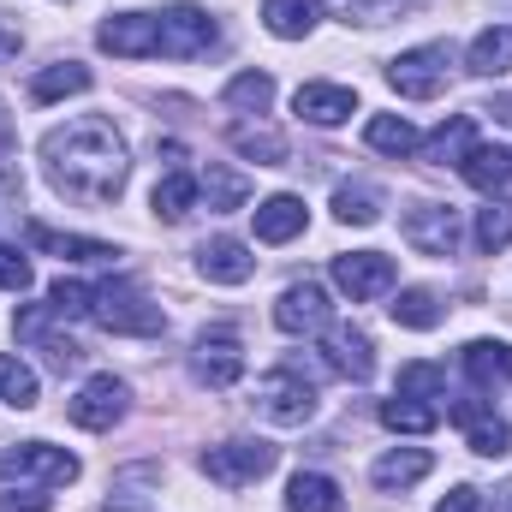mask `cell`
I'll return each instance as SVG.
<instances>
[{
    "label": "cell",
    "mask_w": 512,
    "mask_h": 512,
    "mask_svg": "<svg viewBox=\"0 0 512 512\" xmlns=\"http://www.w3.org/2000/svg\"><path fill=\"white\" fill-rule=\"evenodd\" d=\"M42 161H48V179L60 197L72 203H90V209H108L120 203L131 173L126 137L108 126V120H72V126H54L42 137Z\"/></svg>",
    "instance_id": "obj_1"
},
{
    "label": "cell",
    "mask_w": 512,
    "mask_h": 512,
    "mask_svg": "<svg viewBox=\"0 0 512 512\" xmlns=\"http://www.w3.org/2000/svg\"><path fill=\"white\" fill-rule=\"evenodd\" d=\"M90 316L108 334H161L167 328L161 304H149V292L137 280H102V286H90Z\"/></svg>",
    "instance_id": "obj_2"
},
{
    "label": "cell",
    "mask_w": 512,
    "mask_h": 512,
    "mask_svg": "<svg viewBox=\"0 0 512 512\" xmlns=\"http://www.w3.org/2000/svg\"><path fill=\"white\" fill-rule=\"evenodd\" d=\"M453 78V48L447 42H423V48H405L393 66H387V84L405 96V102H435Z\"/></svg>",
    "instance_id": "obj_3"
},
{
    "label": "cell",
    "mask_w": 512,
    "mask_h": 512,
    "mask_svg": "<svg viewBox=\"0 0 512 512\" xmlns=\"http://www.w3.org/2000/svg\"><path fill=\"white\" fill-rule=\"evenodd\" d=\"M215 36H221L215 18L203 6H191V0L155 12V54H167V60H197V54L215 48Z\"/></svg>",
    "instance_id": "obj_4"
},
{
    "label": "cell",
    "mask_w": 512,
    "mask_h": 512,
    "mask_svg": "<svg viewBox=\"0 0 512 512\" xmlns=\"http://www.w3.org/2000/svg\"><path fill=\"white\" fill-rule=\"evenodd\" d=\"M256 405H262V417H268V423L298 429V423H310V417H316V387L304 382V370H298V364H286V370L262 376Z\"/></svg>",
    "instance_id": "obj_5"
},
{
    "label": "cell",
    "mask_w": 512,
    "mask_h": 512,
    "mask_svg": "<svg viewBox=\"0 0 512 512\" xmlns=\"http://www.w3.org/2000/svg\"><path fill=\"white\" fill-rule=\"evenodd\" d=\"M274 471V447L268 441H221L203 453V477L221 489H251L256 477Z\"/></svg>",
    "instance_id": "obj_6"
},
{
    "label": "cell",
    "mask_w": 512,
    "mask_h": 512,
    "mask_svg": "<svg viewBox=\"0 0 512 512\" xmlns=\"http://www.w3.org/2000/svg\"><path fill=\"white\" fill-rule=\"evenodd\" d=\"M0 477H18V483H72L78 477V459L66 447H48V441H18L0 453Z\"/></svg>",
    "instance_id": "obj_7"
},
{
    "label": "cell",
    "mask_w": 512,
    "mask_h": 512,
    "mask_svg": "<svg viewBox=\"0 0 512 512\" xmlns=\"http://www.w3.org/2000/svg\"><path fill=\"white\" fill-rule=\"evenodd\" d=\"M447 417L465 429V447H471V453H483V459H507L512 453V423L489 405V399H453Z\"/></svg>",
    "instance_id": "obj_8"
},
{
    "label": "cell",
    "mask_w": 512,
    "mask_h": 512,
    "mask_svg": "<svg viewBox=\"0 0 512 512\" xmlns=\"http://www.w3.org/2000/svg\"><path fill=\"white\" fill-rule=\"evenodd\" d=\"M328 322H334V304H328V292H322L316 280H292V286L274 298V328H280V334H292V340L322 334Z\"/></svg>",
    "instance_id": "obj_9"
},
{
    "label": "cell",
    "mask_w": 512,
    "mask_h": 512,
    "mask_svg": "<svg viewBox=\"0 0 512 512\" xmlns=\"http://www.w3.org/2000/svg\"><path fill=\"white\" fill-rule=\"evenodd\" d=\"M399 233H405V245L423 256H453L459 251V215L447 209V203H411L405 215H399Z\"/></svg>",
    "instance_id": "obj_10"
},
{
    "label": "cell",
    "mask_w": 512,
    "mask_h": 512,
    "mask_svg": "<svg viewBox=\"0 0 512 512\" xmlns=\"http://www.w3.org/2000/svg\"><path fill=\"white\" fill-rule=\"evenodd\" d=\"M393 280H399V268H393V256H382V251H346V256H334V286H340L352 304H370V298L393 292Z\"/></svg>",
    "instance_id": "obj_11"
},
{
    "label": "cell",
    "mask_w": 512,
    "mask_h": 512,
    "mask_svg": "<svg viewBox=\"0 0 512 512\" xmlns=\"http://www.w3.org/2000/svg\"><path fill=\"white\" fill-rule=\"evenodd\" d=\"M126 399H131V387L120 382V376H90V382L78 387V399L66 405V417L78 423V429H114L120 417H126Z\"/></svg>",
    "instance_id": "obj_12"
},
{
    "label": "cell",
    "mask_w": 512,
    "mask_h": 512,
    "mask_svg": "<svg viewBox=\"0 0 512 512\" xmlns=\"http://www.w3.org/2000/svg\"><path fill=\"white\" fill-rule=\"evenodd\" d=\"M322 358H328V370L346 376V382H370V376H376V346H370V334L352 328V322H328V328H322Z\"/></svg>",
    "instance_id": "obj_13"
},
{
    "label": "cell",
    "mask_w": 512,
    "mask_h": 512,
    "mask_svg": "<svg viewBox=\"0 0 512 512\" xmlns=\"http://www.w3.org/2000/svg\"><path fill=\"white\" fill-rule=\"evenodd\" d=\"M191 370H197V382H209V387H233L245 376V346H239V334H233V328H209V334L197 340V352H191Z\"/></svg>",
    "instance_id": "obj_14"
},
{
    "label": "cell",
    "mask_w": 512,
    "mask_h": 512,
    "mask_svg": "<svg viewBox=\"0 0 512 512\" xmlns=\"http://www.w3.org/2000/svg\"><path fill=\"white\" fill-rule=\"evenodd\" d=\"M96 48H108L114 60H149V54H155V18H143V12H114V18H102Z\"/></svg>",
    "instance_id": "obj_15"
},
{
    "label": "cell",
    "mask_w": 512,
    "mask_h": 512,
    "mask_svg": "<svg viewBox=\"0 0 512 512\" xmlns=\"http://www.w3.org/2000/svg\"><path fill=\"white\" fill-rule=\"evenodd\" d=\"M292 108H298V120H310V126H346V120L358 114V90H346V84H298Z\"/></svg>",
    "instance_id": "obj_16"
},
{
    "label": "cell",
    "mask_w": 512,
    "mask_h": 512,
    "mask_svg": "<svg viewBox=\"0 0 512 512\" xmlns=\"http://www.w3.org/2000/svg\"><path fill=\"white\" fill-rule=\"evenodd\" d=\"M197 268H203V280H215V286H245L256 274V256L245 239H209L203 251H197Z\"/></svg>",
    "instance_id": "obj_17"
},
{
    "label": "cell",
    "mask_w": 512,
    "mask_h": 512,
    "mask_svg": "<svg viewBox=\"0 0 512 512\" xmlns=\"http://www.w3.org/2000/svg\"><path fill=\"white\" fill-rule=\"evenodd\" d=\"M251 215H256V239H262V245H286V239H298L304 221H310L304 197H292V191H274L268 203H256Z\"/></svg>",
    "instance_id": "obj_18"
},
{
    "label": "cell",
    "mask_w": 512,
    "mask_h": 512,
    "mask_svg": "<svg viewBox=\"0 0 512 512\" xmlns=\"http://www.w3.org/2000/svg\"><path fill=\"white\" fill-rule=\"evenodd\" d=\"M435 471V459L423 453V447H393V453H382L376 465H370V477H376V489H411V483H423Z\"/></svg>",
    "instance_id": "obj_19"
},
{
    "label": "cell",
    "mask_w": 512,
    "mask_h": 512,
    "mask_svg": "<svg viewBox=\"0 0 512 512\" xmlns=\"http://www.w3.org/2000/svg\"><path fill=\"white\" fill-rule=\"evenodd\" d=\"M262 24L280 42H304L322 24V0H262Z\"/></svg>",
    "instance_id": "obj_20"
},
{
    "label": "cell",
    "mask_w": 512,
    "mask_h": 512,
    "mask_svg": "<svg viewBox=\"0 0 512 512\" xmlns=\"http://www.w3.org/2000/svg\"><path fill=\"white\" fill-rule=\"evenodd\" d=\"M30 245L48 251V256H60V262H114V245L78 239V233H54V227H42V221H30Z\"/></svg>",
    "instance_id": "obj_21"
},
{
    "label": "cell",
    "mask_w": 512,
    "mask_h": 512,
    "mask_svg": "<svg viewBox=\"0 0 512 512\" xmlns=\"http://www.w3.org/2000/svg\"><path fill=\"white\" fill-rule=\"evenodd\" d=\"M459 173H465V185H471V191H489V197H495V191L512 179V149L471 143V149H465V161H459Z\"/></svg>",
    "instance_id": "obj_22"
},
{
    "label": "cell",
    "mask_w": 512,
    "mask_h": 512,
    "mask_svg": "<svg viewBox=\"0 0 512 512\" xmlns=\"http://www.w3.org/2000/svg\"><path fill=\"white\" fill-rule=\"evenodd\" d=\"M459 364H465V376L477 387L512 382V346H501V340H471V346L459 352Z\"/></svg>",
    "instance_id": "obj_23"
},
{
    "label": "cell",
    "mask_w": 512,
    "mask_h": 512,
    "mask_svg": "<svg viewBox=\"0 0 512 512\" xmlns=\"http://www.w3.org/2000/svg\"><path fill=\"white\" fill-rule=\"evenodd\" d=\"M286 507L292 512H346V495H340L334 477H322V471H298L292 489H286Z\"/></svg>",
    "instance_id": "obj_24"
},
{
    "label": "cell",
    "mask_w": 512,
    "mask_h": 512,
    "mask_svg": "<svg viewBox=\"0 0 512 512\" xmlns=\"http://www.w3.org/2000/svg\"><path fill=\"white\" fill-rule=\"evenodd\" d=\"M471 143H477V120H471V114H453L447 126L435 131L429 143H417V149H423V161H435V167H459Z\"/></svg>",
    "instance_id": "obj_25"
},
{
    "label": "cell",
    "mask_w": 512,
    "mask_h": 512,
    "mask_svg": "<svg viewBox=\"0 0 512 512\" xmlns=\"http://www.w3.org/2000/svg\"><path fill=\"white\" fill-rule=\"evenodd\" d=\"M84 90H90V66H78V60L42 66V72L30 78V96H36V102H60V96H84Z\"/></svg>",
    "instance_id": "obj_26"
},
{
    "label": "cell",
    "mask_w": 512,
    "mask_h": 512,
    "mask_svg": "<svg viewBox=\"0 0 512 512\" xmlns=\"http://www.w3.org/2000/svg\"><path fill=\"white\" fill-rule=\"evenodd\" d=\"M387 310H393V322H399V328H417V334L441 328V316H447V310H441V298H435L429 286H405Z\"/></svg>",
    "instance_id": "obj_27"
},
{
    "label": "cell",
    "mask_w": 512,
    "mask_h": 512,
    "mask_svg": "<svg viewBox=\"0 0 512 512\" xmlns=\"http://www.w3.org/2000/svg\"><path fill=\"white\" fill-rule=\"evenodd\" d=\"M471 72H483V78L512 72V24H489V30H477V42H471Z\"/></svg>",
    "instance_id": "obj_28"
},
{
    "label": "cell",
    "mask_w": 512,
    "mask_h": 512,
    "mask_svg": "<svg viewBox=\"0 0 512 512\" xmlns=\"http://www.w3.org/2000/svg\"><path fill=\"white\" fill-rule=\"evenodd\" d=\"M364 143H370L376 155H393V161H399V155H411L423 137H417V126H411V120H399V114H376V120L364 126Z\"/></svg>",
    "instance_id": "obj_29"
},
{
    "label": "cell",
    "mask_w": 512,
    "mask_h": 512,
    "mask_svg": "<svg viewBox=\"0 0 512 512\" xmlns=\"http://www.w3.org/2000/svg\"><path fill=\"white\" fill-rule=\"evenodd\" d=\"M197 191H203L197 173H179V167H173V173L155 185V215H161V221H185V215L197 209Z\"/></svg>",
    "instance_id": "obj_30"
},
{
    "label": "cell",
    "mask_w": 512,
    "mask_h": 512,
    "mask_svg": "<svg viewBox=\"0 0 512 512\" xmlns=\"http://www.w3.org/2000/svg\"><path fill=\"white\" fill-rule=\"evenodd\" d=\"M197 185H203V197H209V209H215V215L245 209V197H251V179H245V173H233V167H209Z\"/></svg>",
    "instance_id": "obj_31"
},
{
    "label": "cell",
    "mask_w": 512,
    "mask_h": 512,
    "mask_svg": "<svg viewBox=\"0 0 512 512\" xmlns=\"http://www.w3.org/2000/svg\"><path fill=\"white\" fill-rule=\"evenodd\" d=\"M334 215L346 227H376L382 221V191L376 185H340L334 191Z\"/></svg>",
    "instance_id": "obj_32"
},
{
    "label": "cell",
    "mask_w": 512,
    "mask_h": 512,
    "mask_svg": "<svg viewBox=\"0 0 512 512\" xmlns=\"http://www.w3.org/2000/svg\"><path fill=\"white\" fill-rule=\"evenodd\" d=\"M382 423H387V429H399V435H429V429L441 423V411H435V405H423V399L393 393V399L382 405Z\"/></svg>",
    "instance_id": "obj_33"
},
{
    "label": "cell",
    "mask_w": 512,
    "mask_h": 512,
    "mask_svg": "<svg viewBox=\"0 0 512 512\" xmlns=\"http://www.w3.org/2000/svg\"><path fill=\"white\" fill-rule=\"evenodd\" d=\"M233 149L251 155L256 167H280V161H286V137L268 131V126H233Z\"/></svg>",
    "instance_id": "obj_34"
},
{
    "label": "cell",
    "mask_w": 512,
    "mask_h": 512,
    "mask_svg": "<svg viewBox=\"0 0 512 512\" xmlns=\"http://www.w3.org/2000/svg\"><path fill=\"white\" fill-rule=\"evenodd\" d=\"M477 245L489 256L512 245V197H489V209H477Z\"/></svg>",
    "instance_id": "obj_35"
},
{
    "label": "cell",
    "mask_w": 512,
    "mask_h": 512,
    "mask_svg": "<svg viewBox=\"0 0 512 512\" xmlns=\"http://www.w3.org/2000/svg\"><path fill=\"white\" fill-rule=\"evenodd\" d=\"M221 102H227V108H245V114H268V102H274V78H268V72H239V78L227 84Z\"/></svg>",
    "instance_id": "obj_36"
},
{
    "label": "cell",
    "mask_w": 512,
    "mask_h": 512,
    "mask_svg": "<svg viewBox=\"0 0 512 512\" xmlns=\"http://www.w3.org/2000/svg\"><path fill=\"white\" fill-rule=\"evenodd\" d=\"M0 399H6L12 411H30V405H36V370L18 364V358H6V352H0Z\"/></svg>",
    "instance_id": "obj_37"
},
{
    "label": "cell",
    "mask_w": 512,
    "mask_h": 512,
    "mask_svg": "<svg viewBox=\"0 0 512 512\" xmlns=\"http://www.w3.org/2000/svg\"><path fill=\"white\" fill-rule=\"evenodd\" d=\"M399 393H405V399H441V393H447V370H435V364H405V370H399Z\"/></svg>",
    "instance_id": "obj_38"
},
{
    "label": "cell",
    "mask_w": 512,
    "mask_h": 512,
    "mask_svg": "<svg viewBox=\"0 0 512 512\" xmlns=\"http://www.w3.org/2000/svg\"><path fill=\"white\" fill-rule=\"evenodd\" d=\"M48 304H54V316H90V286L60 274V280L48 286Z\"/></svg>",
    "instance_id": "obj_39"
},
{
    "label": "cell",
    "mask_w": 512,
    "mask_h": 512,
    "mask_svg": "<svg viewBox=\"0 0 512 512\" xmlns=\"http://www.w3.org/2000/svg\"><path fill=\"white\" fill-rule=\"evenodd\" d=\"M417 0H340V12L346 18H364V24H382V18H399V12H411Z\"/></svg>",
    "instance_id": "obj_40"
},
{
    "label": "cell",
    "mask_w": 512,
    "mask_h": 512,
    "mask_svg": "<svg viewBox=\"0 0 512 512\" xmlns=\"http://www.w3.org/2000/svg\"><path fill=\"white\" fill-rule=\"evenodd\" d=\"M0 292H30V256L0 245Z\"/></svg>",
    "instance_id": "obj_41"
},
{
    "label": "cell",
    "mask_w": 512,
    "mask_h": 512,
    "mask_svg": "<svg viewBox=\"0 0 512 512\" xmlns=\"http://www.w3.org/2000/svg\"><path fill=\"white\" fill-rule=\"evenodd\" d=\"M0 512H48V495H36V489H24V495L6 489V495H0Z\"/></svg>",
    "instance_id": "obj_42"
},
{
    "label": "cell",
    "mask_w": 512,
    "mask_h": 512,
    "mask_svg": "<svg viewBox=\"0 0 512 512\" xmlns=\"http://www.w3.org/2000/svg\"><path fill=\"white\" fill-rule=\"evenodd\" d=\"M435 512H483V495L459 483V489H453V495H447V501H441V507H435Z\"/></svg>",
    "instance_id": "obj_43"
},
{
    "label": "cell",
    "mask_w": 512,
    "mask_h": 512,
    "mask_svg": "<svg viewBox=\"0 0 512 512\" xmlns=\"http://www.w3.org/2000/svg\"><path fill=\"white\" fill-rule=\"evenodd\" d=\"M489 114H501V120H512V96H495V108Z\"/></svg>",
    "instance_id": "obj_44"
},
{
    "label": "cell",
    "mask_w": 512,
    "mask_h": 512,
    "mask_svg": "<svg viewBox=\"0 0 512 512\" xmlns=\"http://www.w3.org/2000/svg\"><path fill=\"white\" fill-rule=\"evenodd\" d=\"M495 512H512V489H501V495H495Z\"/></svg>",
    "instance_id": "obj_45"
}]
</instances>
